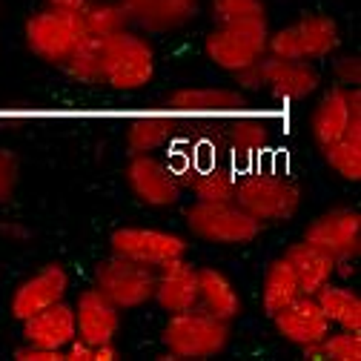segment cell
Returning a JSON list of instances; mask_svg holds the SVG:
<instances>
[{
	"label": "cell",
	"instance_id": "cell-33",
	"mask_svg": "<svg viewBox=\"0 0 361 361\" xmlns=\"http://www.w3.org/2000/svg\"><path fill=\"white\" fill-rule=\"evenodd\" d=\"M18 184H20V161L12 149L0 147V204L12 201Z\"/></svg>",
	"mask_w": 361,
	"mask_h": 361
},
{
	"label": "cell",
	"instance_id": "cell-30",
	"mask_svg": "<svg viewBox=\"0 0 361 361\" xmlns=\"http://www.w3.org/2000/svg\"><path fill=\"white\" fill-rule=\"evenodd\" d=\"M80 18H83V32L89 37H112L115 32L129 26V15L123 4H115V0H86Z\"/></svg>",
	"mask_w": 361,
	"mask_h": 361
},
{
	"label": "cell",
	"instance_id": "cell-15",
	"mask_svg": "<svg viewBox=\"0 0 361 361\" xmlns=\"http://www.w3.org/2000/svg\"><path fill=\"white\" fill-rule=\"evenodd\" d=\"M75 310V336L89 347L115 341L121 333V310L95 287H89L72 304Z\"/></svg>",
	"mask_w": 361,
	"mask_h": 361
},
{
	"label": "cell",
	"instance_id": "cell-9",
	"mask_svg": "<svg viewBox=\"0 0 361 361\" xmlns=\"http://www.w3.org/2000/svg\"><path fill=\"white\" fill-rule=\"evenodd\" d=\"M126 187L132 190V195L147 207H175L180 201V180L175 175V169L158 158L155 152H144V155H132L126 164Z\"/></svg>",
	"mask_w": 361,
	"mask_h": 361
},
{
	"label": "cell",
	"instance_id": "cell-39",
	"mask_svg": "<svg viewBox=\"0 0 361 361\" xmlns=\"http://www.w3.org/2000/svg\"><path fill=\"white\" fill-rule=\"evenodd\" d=\"M47 6H61V9H83L86 0H47Z\"/></svg>",
	"mask_w": 361,
	"mask_h": 361
},
{
	"label": "cell",
	"instance_id": "cell-11",
	"mask_svg": "<svg viewBox=\"0 0 361 361\" xmlns=\"http://www.w3.org/2000/svg\"><path fill=\"white\" fill-rule=\"evenodd\" d=\"M112 255H123L132 261H141L149 267H161L172 258H184L190 244L178 233L149 230V227H118L109 235Z\"/></svg>",
	"mask_w": 361,
	"mask_h": 361
},
{
	"label": "cell",
	"instance_id": "cell-22",
	"mask_svg": "<svg viewBox=\"0 0 361 361\" xmlns=\"http://www.w3.org/2000/svg\"><path fill=\"white\" fill-rule=\"evenodd\" d=\"M178 138V115L172 112H144L126 121L123 141L132 155L161 152Z\"/></svg>",
	"mask_w": 361,
	"mask_h": 361
},
{
	"label": "cell",
	"instance_id": "cell-21",
	"mask_svg": "<svg viewBox=\"0 0 361 361\" xmlns=\"http://www.w3.org/2000/svg\"><path fill=\"white\" fill-rule=\"evenodd\" d=\"M284 258L293 267L301 295H315L327 281H333V276L338 273V261L330 252H324L322 247H315V244H310L304 238L298 244H290Z\"/></svg>",
	"mask_w": 361,
	"mask_h": 361
},
{
	"label": "cell",
	"instance_id": "cell-37",
	"mask_svg": "<svg viewBox=\"0 0 361 361\" xmlns=\"http://www.w3.org/2000/svg\"><path fill=\"white\" fill-rule=\"evenodd\" d=\"M63 358H66V361H92V347L75 336V338L63 347Z\"/></svg>",
	"mask_w": 361,
	"mask_h": 361
},
{
	"label": "cell",
	"instance_id": "cell-36",
	"mask_svg": "<svg viewBox=\"0 0 361 361\" xmlns=\"http://www.w3.org/2000/svg\"><path fill=\"white\" fill-rule=\"evenodd\" d=\"M233 78H235L238 89H244V92H261V66H258V61L233 72Z\"/></svg>",
	"mask_w": 361,
	"mask_h": 361
},
{
	"label": "cell",
	"instance_id": "cell-8",
	"mask_svg": "<svg viewBox=\"0 0 361 361\" xmlns=\"http://www.w3.org/2000/svg\"><path fill=\"white\" fill-rule=\"evenodd\" d=\"M92 287L101 290L118 310H138L152 301L155 267L123 258V255H109L95 267Z\"/></svg>",
	"mask_w": 361,
	"mask_h": 361
},
{
	"label": "cell",
	"instance_id": "cell-34",
	"mask_svg": "<svg viewBox=\"0 0 361 361\" xmlns=\"http://www.w3.org/2000/svg\"><path fill=\"white\" fill-rule=\"evenodd\" d=\"M333 80H336V86H344V89L358 86L361 83V61L353 58V55L338 58L333 63Z\"/></svg>",
	"mask_w": 361,
	"mask_h": 361
},
{
	"label": "cell",
	"instance_id": "cell-31",
	"mask_svg": "<svg viewBox=\"0 0 361 361\" xmlns=\"http://www.w3.org/2000/svg\"><path fill=\"white\" fill-rule=\"evenodd\" d=\"M330 361H361V330H330L322 341Z\"/></svg>",
	"mask_w": 361,
	"mask_h": 361
},
{
	"label": "cell",
	"instance_id": "cell-27",
	"mask_svg": "<svg viewBox=\"0 0 361 361\" xmlns=\"http://www.w3.org/2000/svg\"><path fill=\"white\" fill-rule=\"evenodd\" d=\"M322 152L336 175L353 180V184L361 180V118H353L341 138L322 147Z\"/></svg>",
	"mask_w": 361,
	"mask_h": 361
},
{
	"label": "cell",
	"instance_id": "cell-35",
	"mask_svg": "<svg viewBox=\"0 0 361 361\" xmlns=\"http://www.w3.org/2000/svg\"><path fill=\"white\" fill-rule=\"evenodd\" d=\"M15 361H66L63 358V350H47V347H37V344H20L15 353H12Z\"/></svg>",
	"mask_w": 361,
	"mask_h": 361
},
{
	"label": "cell",
	"instance_id": "cell-17",
	"mask_svg": "<svg viewBox=\"0 0 361 361\" xmlns=\"http://www.w3.org/2000/svg\"><path fill=\"white\" fill-rule=\"evenodd\" d=\"M152 301L166 312L192 310L198 304V267L184 258H172L155 267V293Z\"/></svg>",
	"mask_w": 361,
	"mask_h": 361
},
{
	"label": "cell",
	"instance_id": "cell-19",
	"mask_svg": "<svg viewBox=\"0 0 361 361\" xmlns=\"http://www.w3.org/2000/svg\"><path fill=\"white\" fill-rule=\"evenodd\" d=\"M23 324V341L37 344L47 350H63L75 338V310L63 298L37 310L35 315L20 322Z\"/></svg>",
	"mask_w": 361,
	"mask_h": 361
},
{
	"label": "cell",
	"instance_id": "cell-6",
	"mask_svg": "<svg viewBox=\"0 0 361 361\" xmlns=\"http://www.w3.org/2000/svg\"><path fill=\"white\" fill-rule=\"evenodd\" d=\"M23 35L32 55H37L40 61H47L52 66H61L66 55L86 37L80 9H61V6H47L35 12L26 20Z\"/></svg>",
	"mask_w": 361,
	"mask_h": 361
},
{
	"label": "cell",
	"instance_id": "cell-16",
	"mask_svg": "<svg viewBox=\"0 0 361 361\" xmlns=\"http://www.w3.org/2000/svg\"><path fill=\"white\" fill-rule=\"evenodd\" d=\"M247 109V98L238 89L224 86H187L178 89L166 101V112L184 118H227Z\"/></svg>",
	"mask_w": 361,
	"mask_h": 361
},
{
	"label": "cell",
	"instance_id": "cell-29",
	"mask_svg": "<svg viewBox=\"0 0 361 361\" xmlns=\"http://www.w3.org/2000/svg\"><path fill=\"white\" fill-rule=\"evenodd\" d=\"M298 293V281H295V273H293V267L290 261L281 255L276 258L273 264L267 267V273H264V284H261V301H264V310L267 315L273 319V315L287 307Z\"/></svg>",
	"mask_w": 361,
	"mask_h": 361
},
{
	"label": "cell",
	"instance_id": "cell-13",
	"mask_svg": "<svg viewBox=\"0 0 361 361\" xmlns=\"http://www.w3.org/2000/svg\"><path fill=\"white\" fill-rule=\"evenodd\" d=\"M361 118V89L358 86H333L322 95L310 115V135L319 147L333 144L347 132L350 121Z\"/></svg>",
	"mask_w": 361,
	"mask_h": 361
},
{
	"label": "cell",
	"instance_id": "cell-12",
	"mask_svg": "<svg viewBox=\"0 0 361 361\" xmlns=\"http://www.w3.org/2000/svg\"><path fill=\"white\" fill-rule=\"evenodd\" d=\"M261 66V89H267L276 101L301 104L310 95L319 92L322 75L312 66V61H290V58H258Z\"/></svg>",
	"mask_w": 361,
	"mask_h": 361
},
{
	"label": "cell",
	"instance_id": "cell-25",
	"mask_svg": "<svg viewBox=\"0 0 361 361\" xmlns=\"http://www.w3.org/2000/svg\"><path fill=\"white\" fill-rule=\"evenodd\" d=\"M129 20L152 32H166L195 15V0H121Z\"/></svg>",
	"mask_w": 361,
	"mask_h": 361
},
{
	"label": "cell",
	"instance_id": "cell-10",
	"mask_svg": "<svg viewBox=\"0 0 361 361\" xmlns=\"http://www.w3.org/2000/svg\"><path fill=\"white\" fill-rule=\"evenodd\" d=\"M304 241L322 247L330 252L338 264H350L361 252V212L350 207H338L330 212H322L310 221L304 230Z\"/></svg>",
	"mask_w": 361,
	"mask_h": 361
},
{
	"label": "cell",
	"instance_id": "cell-1",
	"mask_svg": "<svg viewBox=\"0 0 361 361\" xmlns=\"http://www.w3.org/2000/svg\"><path fill=\"white\" fill-rule=\"evenodd\" d=\"M230 338H233V322L215 319V315L204 312L201 307L172 312L161 330V341L169 353L166 358H175V361L215 358L218 353L230 347Z\"/></svg>",
	"mask_w": 361,
	"mask_h": 361
},
{
	"label": "cell",
	"instance_id": "cell-4",
	"mask_svg": "<svg viewBox=\"0 0 361 361\" xmlns=\"http://www.w3.org/2000/svg\"><path fill=\"white\" fill-rule=\"evenodd\" d=\"M235 204L261 224L290 221L301 207L295 180L273 172H247L235 184Z\"/></svg>",
	"mask_w": 361,
	"mask_h": 361
},
{
	"label": "cell",
	"instance_id": "cell-32",
	"mask_svg": "<svg viewBox=\"0 0 361 361\" xmlns=\"http://www.w3.org/2000/svg\"><path fill=\"white\" fill-rule=\"evenodd\" d=\"M252 15H267L264 0H212V18L221 20H238V18H252Z\"/></svg>",
	"mask_w": 361,
	"mask_h": 361
},
{
	"label": "cell",
	"instance_id": "cell-18",
	"mask_svg": "<svg viewBox=\"0 0 361 361\" xmlns=\"http://www.w3.org/2000/svg\"><path fill=\"white\" fill-rule=\"evenodd\" d=\"M66 290H69V273L61 264L40 267L37 273H32L26 281L18 284V290L12 295V315L18 322H23L29 315H35L37 310L66 298Z\"/></svg>",
	"mask_w": 361,
	"mask_h": 361
},
{
	"label": "cell",
	"instance_id": "cell-20",
	"mask_svg": "<svg viewBox=\"0 0 361 361\" xmlns=\"http://www.w3.org/2000/svg\"><path fill=\"white\" fill-rule=\"evenodd\" d=\"M180 190H190L195 201L207 204H227L235 201V184L238 175L230 166L221 164H184L178 169Z\"/></svg>",
	"mask_w": 361,
	"mask_h": 361
},
{
	"label": "cell",
	"instance_id": "cell-14",
	"mask_svg": "<svg viewBox=\"0 0 361 361\" xmlns=\"http://www.w3.org/2000/svg\"><path fill=\"white\" fill-rule=\"evenodd\" d=\"M273 324L279 336L295 347H310V344H322L333 324L327 322L324 310L319 307L315 295H295L287 307H281L273 315Z\"/></svg>",
	"mask_w": 361,
	"mask_h": 361
},
{
	"label": "cell",
	"instance_id": "cell-38",
	"mask_svg": "<svg viewBox=\"0 0 361 361\" xmlns=\"http://www.w3.org/2000/svg\"><path fill=\"white\" fill-rule=\"evenodd\" d=\"M121 358V350L115 341H106V344H98L92 347V361H118Z\"/></svg>",
	"mask_w": 361,
	"mask_h": 361
},
{
	"label": "cell",
	"instance_id": "cell-7",
	"mask_svg": "<svg viewBox=\"0 0 361 361\" xmlns=\"http://www.w3.org/2000/svg\"><path fill=\"white\" fill-rule=\"evenodd\" d=\"M187 227L195 238L221 247H241L261 235V221L244 212L235 201L227 204L192 201V207L187 209Z\"/></svg>",
	"mask_w": 361,
	"mask_h": 361
},
{
	"label": "cell",
	"instance_id": "cell-24",
	"mask_svg": "<svg viewBox=\"0 0 361 361\" xmlns=\"http://www.w3.org/2000/svg\"><path fill=\"white\" fill-rule=\"evenodd\" d=\"M204 312L224 322H235L241 315V295L227 273L215 267H198V304Z\"/></svg>",
	"mask_w": 361,
	"mask_h": 361
},
{
	"label": "cell",
	"instance_id": "cell-23",
	"mask_svg": "<svg viewBox=\"0 0 361 361\" xmlns=\"http://www.w3.org/2000/svg\"><path fill=\"white\" fill-rule=\"evenodd\" d=\"M221 141L235 152H261L279 138V123L267 115H227L221 118Z\"/></svg>",
	"mask_w": 361,
	"mask_h": 361
},
{
	"label": "cell",
	"instance_id": "cell-2",
	"mask_svg": "<svg viewBox=\"0 0 361 361\" xmlns=\"http://www.w3.org/2000/svg\"><path fill=\"white\" fill-rule=\"evenodd\" d=\"M267 37H269L267 15L221 20L204 37V52L212 66L233 75L267 55Z\"/></svg>",
	"mask_w": 361,
	"mask_h": 361
},
{
	"label": "cell",
	"instance_id": "cell-5",
	"mask_svg": "<svg viewBox=\"0 0 361 361\" xmlns=\"http://www.w3.org/2000/svg\"><path fill=\"white\" fill-rule=\"evenodd\" d=\"M341 47L338 23L330 15H304L293 26L276 29L267 37V55L290 61H324Z\"/></svg>",
	"mask_w": 361,
	"mask_h": 361
},
{
	"label": "cell",
	"instance_id": "cell-28",
	"mask_svg": "<svg viewBox=\"0 0 361 361\" xmlns=\"http://www.w3.org/2000/svg\"><path fill=\"white\" fill-rule=\"evenodd\" d=\"M61 69L83 86H98L104 83V37H83L78 47L66 55Z\"/></svg>",
	"mask_w": 361,
	"mask_h": 361
},
{
	"label": "cell",
	"instance_id": "cell-3",
	"mask_svg": "<svg viewBox=\"0 0 361 361\" xmlns=\"http://www.w3.org/2000/svg\"><path fill=\"white\" fill-rule=\"evenodd\" d=\"M155 78V49L138 32L104 37V83L115 92H138Z\"/></svg>",
	"mask_w": 361,
	"mask_h": 361
},
{
	"label": "cell",
	"instance_id": "cell-26",
	"mask_svg": "<svg viewBox=\"0 0 361 361\" xmlns=\"http://www.w3.org/2000/svg\"><path fill=\"white\" fill-rule=\"evenodd\" d=\"M315 301L324 310L327 322L338 330H361V298L355 290L344 287V284H333L327 281L319 293Z\"/></svg>",
	"mask_w": 361,
	"mask_h": 361
}]
</instances>
